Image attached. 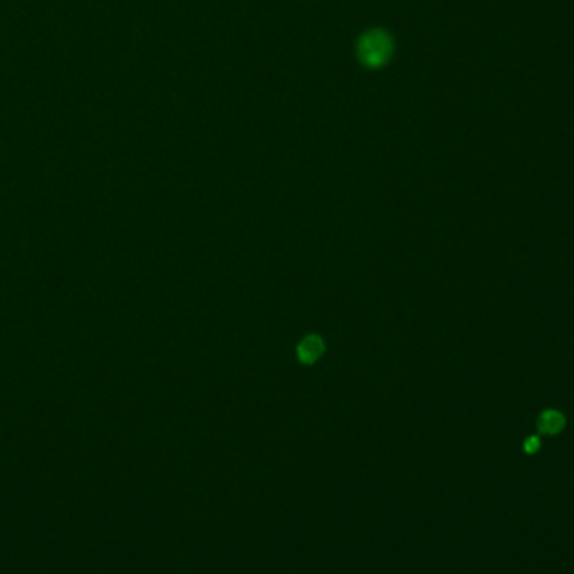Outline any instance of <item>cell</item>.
<instances>
[{
    "label": "cell",
    "mask_w": 574,
    "mask_h": 574,
    "mask_svg": "<svg viewBox=\"0 0 574 574\" xmlns=\"http://www.w3.org/2000/svg\"><path fill=\"white\" fill-rule=\"evenodd\" d=\"M539 447H541V440H539L537 437H529L524 443V450L527 452V454H536V452L539 450Z\"/></svg>",
    "instance_id": "obj_4"
},
{
    "label": "cell",
    "mask_w": 574,
    "mask_h": 574,
    "mask_svg": "<svg viewBox=\"0 0 574 574\" xmlns=\"http://www.w3.org/2000/svg\"><path fill=\"white\" fill-rule=\"evenodd\" d=\"M537 428L544 435H556L564 428V417L556 410H548L539 417Z\"/></svg>",
    "instance_id": "obj_3"
},
{
    "label": "cell",
    "mask_w": 574,
    "mask_h": 574,
    "mask_svg": "<svg viewBox=\"0 0 574 574\" xmlns=\"http://www.w3.org/2000/svg\"><path fill=\"white\" fill-rule=\"evenodd\" d=\"M393 50H395L393 37L383 29H371L358 39L356 56L366 68L376 69L388 64L393 57Z\"/></svg>",
    "instance_id": "obj_1"
},
{
    "label": "cell",
    "mask_w": 574,
    "mask_h": 574,
    "mask_svg": "<svg viewBox=\"0 0 574 574\" xmlns=\"http://www.w3.org/2000/svg\"><path fill=\"white\" fill-rule=\"evenodd\" d=\"M323 351H324L323 339L314 334L307 336V338H304L303 341H300V345L298 347L299 361L304 363V365H312V363L318 361V359L321 358Z\"/></svg>",
    "instance_id": "obj_2"
}]
</instances>
